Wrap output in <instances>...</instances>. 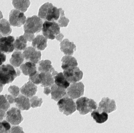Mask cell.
Listing matches in <instances>:
<instances>
[{"mask_svg":"<svg viewBox=\"0 0 134 133\" xmlns=\"http://www.w3.org/2000/svg\"><path fill=\"white\" fill-rule=\"evenodd\" d=\"M38 16L48 21H58L60 17V8L58 9L51 3H45L40 8Z\"/></svg>","mask_w":134,"mask_h":133,"instance_id":"cell-1","label":"cell"},{"mask_svg":"<svg viewBox=\"0 0 134 133\" xmlns=\"http://www.w3.org/2000/svg\"><path fill=\"white\" fill-rule=\"evenodd\" d=\"M76 108L80 114L85 115L92 112L98 107L97 103L93 99L86 97H81L76 102Z\"/></svg>","mask_w":134,"mask_h":133,"instance_id":"cell-2","label":"cell"},{"mask_svg":"<svg viewBox=\"0 0 134 133\" xmlns=\"http://www.w3.org/2000/svg\"><path fill=\"white\" fill-rule=\"evenodd\" d=\"M18 76L17 71L10 64L0 66V83L4 86L9 84Z\"/></svg>","mask_w":134,"mask_h":133,"instance_id":"cell-3","label":"cell"},{"mask_svg":"<svg viewBox=\"0 0 134 133\" xmlns=\"http://www.w3.org/2000/svg\"><path fill=\"white\" fill-rule=\"evenodd\" d=\"M43 22L41 19L36 15L28 17L24 26L25 33L34 34L42 30Z\"/></svg>","mask_w":134,"mask_h":133,"instance_id":"cell-4","label":"cell"},{"mask_svg":"<svg viewBox=\"0 0 134 133\" xmlns=\"http://www.w3.org/2000/svg\"><path fill=\"white\" fill-rule=\"evenodd\" d=\"M59 109L66 116L72 115L76 111V104L73 99L66 94L57 103Z\"/></svg>","mask_w":134,"mask_h":133,"instance_id":"cell-5","label":"cell"},{"mask_svg":"<svg viewBox=\"0 0 134 133\" xmlns=\"http://www.w3.org/2000/svg\"><path fill=\"white\" fill-rule=\"evenodd\" d=\"M42 32L45 38L54 40L61 33L60 27L58 23L54 22L45 21L42 26Z\"/></svg>","mask_w":134,"mask_h":133,"instance_id":"cell-6","label":"cell"},{"mask_svg":"<svg viewBox=\"0 0 134 133\" xmlns=\"http://www.w3.org/2000/svg\"><path fill=\"white\" fill-rule=\"evenodd\" d=\"M63 74L66 79L72 83L80 81L82 79L83 76V72L77 66L64 70Z\"/></svg>","mask_w":134,"mask_h":133,"instance_id":"cell-7","label":"cell"},{"mask_svg":"<svg viewBox=\"0 0 134 133\" xmlns=\"http://www.w3.org/2000/svg\"><path fill=\"white\" fill-rule=\"evenodd\" d=\"M26 21V17L23 12L15 9L11 11L9 14V22L12 26L14 27H21L25 24Z\"/></svg>","mask_w":134,"mask_h":133,"instance_id":"cell-8","label":"cell"},{"mask_svg":"<svg viewBox=\"0 0 134 133\" xmlns=\"http://www.w3.org/2000/svg\"><path fill=\"white\" fill-rule=\"evenodd\" d=\"M85 86L82 82L72 83L67 88L66 93L72 99L79 98L84 95Z\"/></svg>","mask_w":134,"mask_h":133,"instance_id":"cell-9","label":"cell"},{"mask_svg":"<svg viewBox=\"0 0 134 133\" xmlns=\"http://www.w3.org/2000/svg\"><path fill=\"white\" fill-rule=\"evenodd\" d=\"M6 120L12 125H19L23 120V118L19 109L12 108L9 109L6 114Z\"/></svg>","mask_w":134,"mask_h":133,"instance_id":"cell-10","label":"cell"},{"mask_svg":"<svg viewBox=\"0 0 134 133\" xmlns=\"http://www.w3.org/2000/svg\"><path fill=\"white\" fill-rule=\"evenodd\" d=\"M15 38L12 36L2 37L0 39V51L9 54L14 50Z\"/></svg>","mask_w":134,"mask_h":133,"instance_id":"cell-11","label":"cell"},{"mask_svg":"<svg viewBox=\"0 0 134 133\" xmlns=\"http://www.w3.org/2000/svg\"><path fill=\"white\" fill-rule=\"evenodd\" d=\"M23 54L26 60L34 64H37L41 59V52L32 47L26 48Z\"/></svg>","mask_w":134,"mask_h":133,"instance_id":"cell-12","label":"cell"},{"mask_svg":"<svg viewBox=\"0 0 134 133\" xmlns=\"http://www.w3.org/2000/svg\"><path fill=\"white\" fill-rule=\"evenodd\" d=\"M97 108L102 112L109 113L116 109V106L114 99H110L108 97H103L99 103V107Z\"/></svg>","mask_w":134,"mask_h":133,"instance_id":"cell-13","label":"cell"},{"mask_svg":"<svg viewBox=\"0 0 134 133\" xmlns=\"http://www.w3.org/2000/svg\"><path fill=\"white\" fill-rule=\"evenodd\" d=\"M60 46L61 51L65 55H73L76 50V47L74 43L70 42L67 39L61 42Z\"/></svg>","mask_w":134,"mask_h":133,"instance_id":"cell-14","label":"cell"},{"mask_svg":"<svg viewBox=\"0 0 134 133\" xmlns=\"http://www.w3.org/2000/svg\"><path fill=\"white\" fill-rule=\"evenodd\" d=\"M20 91L26 97L31 98L36 94L37 87L31 81H29L20 88Z\"/></svg>","mask_w":134,"mask_h":133,"instance_id":"cell-15","label":"cell"},{"mask_svg":"<svg viewBox=\"0 0 134 133\" xmlns=\"http://www.w3.org/2000/svg\"><path fill=\"white\" fill-rule=\"evenodd\" d=\"M51 88V99L58 101L66 94V89L57 86L55 84H52Z\"/></svg>","mask_w":134,"mask_h":133,"instance_id":"cell-16","label":"cell"},{"mask_svg":"<svg viewBox=\"0 0 134 133\" xmlns=\"http://www.w3.org/2000/svg\"><path fill=\"white\" fill-rule=\"evenodd\" d=\"M16 106L21 110H28L31 108L30 101L28 97L22 94L15 99Z\"/></svg>","mask_w":134,"mask_h":133,"instance_id":"cell-17","label":"cell"},{"mask_svg":"<svg viewBox=\"0 0 134 133\" xmlns=\"http://www.w3.org/2000/svg\"><path fill=\"white\" fill-rule=\"evenodd\" d=\"M39 72H50L53 77L57 75L58 72L55 70L52 65V62L48 60H42L39 61Z\"/></svg>","mask_w":134,"mask_h":133,"instance_id":"cell-18","label":"cell"},{"mask_svg":"<svg viewBox=\"0 0 134 133\" xmlns=\"http://www.w3.org/2000/svg\"><path fill=\"white\" fill-rule=\"evenodd\" d=\"M47 39L42 35H38L34 39L32 46L37 50H44L47 47Z\"/></svg>","mask_w":134,"mask_h":133,"instance_id":"cell-19","label":"cell"},{"mask_svg":"<svg viewBox=\"0 0 134 133\" xmlns=\"http://www.w3.org/2000/svg\"><path fill=\"white\" fill-rule=\"evenodd\" d=\"M62 62V68L63 70L68 68L76 67L78 66L77 61L75 57L71 55H66L61 59Z\"/></svg>","mask_w":134,"mask_h":133,"instance_id":"cell-20","label":"cell"},{"mask_svg":"<svg viewBox=\"0 0 134 133\" xmlns=\"http://www.w3.org/2000/svg\"><path fill=\"white\" fill-rule=\"evenodd\" d=\"M41 87H51L54 83V77L51 73L50 72H41L40 73Z\"/></svg>","mask_w":134,"mask_h":133,"instance_id":"cell-21","label":"cell"},{"mask_svg":"<svg viewBox=\"0 0 134 133\" xmlns=\"http://www.w3.org/2000/svg\"><path fill=\"white\" fill-rule=\"evenodd\" d=\"M20 69L24 75L30 77L32 76L36 73V65L31 62H26L20 66Z\"/></svg>","mask_w":134,"mask_h":133,"instance_id":"cell-22","label":"cell"},{"mask_svg":"<svg viewBox=\"0 0 134 133\" xmlns=\"http://www.w3.org/2000/svg\"><path fill=\"white\" fill-rule=\"evenodd\" d=\"M91 116L93 118L96 123L102 124L108 120V115L105 112H102L98 108H96L92 112Z\"/></svg>","mask_w":134,"mask_h":133,"instance_id":"cell-23","label":"cell"},{"mask_svg":"<svg viewBox=\"0 0 134 133\" xmlns=\"http://www.w3.org/2000/svg\"><path fill=\"white\" fill-rule=\"evenodd\" d=\"M25 59L24 54L21 51H16L14 52L10 62L11 65L15 68L19 67L24 61Z\"/></svg>","mask_w":134,"mask_h":133,"instance_id":"cell-24","label":"cell"},{"mask_svg":"<svg viewBox=\"0 0 134 133\" xmlns=\"http://www.w3.org/2000/svg\"><path fill=\"white\" fill-rule=\"evenodd\" d=\"M14 7L22 12H25L30 7V0H12Z\"/></svg>","mask_w":134,"mask_h":133,"instance_id":"cell-25","label":"cell"},{"mask_svg":"<svg viewBox=\"0 0 134 133\" xmlns=\"http://www.w3.org/2000/svg\"><path fill=\"white\" fill-rule=\"evenodd\" d=\"M53 77L54 79V82L57 86L65 89H67L69 86L70 83L66 79L63 73H58Z\"/></svg>","mask_w":134,"mask_h":133,"instance_id":"cell-26","label":"cell"},{"mask_svg":"<svg viewBox=\"0 0 134 133\" xmlns=\"http://www.w3.org/2000/svg\"><path fill=\"white\" fill-rule=\"evenodd\" d=\"M10 26V22L7 19H0V33L2 35L8 36L12 33V29Z\"/></svg>","mask_w":134,"mask_h":133,"instance_id":"cell-27","label":"cell"},{"mask_svg":"<svg viewBox=\"0 0 134 133\" xmlns=\"http://www.w3.org/2000/svg\"><path fill=\"white\" fill-rule=\"evenodd\" d=\"M15 50L21 51L25 50L27 46V40L24 36H21L16 38L14 43Z\"/></svg>","mask_w":134,"mask_h":133,"instance_id":"cell-28","label":"cell"},{"mask_svg":"<svg viewBox=\"0 0 134 133\" xmlns=\"http://www.w3.org/2000/svg\"><path fill=\"white\" fill-rule=\"evenodd\" d=\"M65 11L60 8V18L58 20L59 25L61 27H66L69 25V20L65 16Z\"/></svg>","mask_w":134,"mask_h":133,"instance_id":"cell-29","label":"cell"},{"mask_svg":"<svg viewBox=\"0 0 134 133\" xmlns=\"http://www.w3.org/2000/svg\"><path fill=\"white\" fill-rule=\"evenodd\" d=\"M30 106L32 108H37L40 107L43 102V99L42 98H38L37 96H34L31 97L30 100Z\"/></svg>","mask_w":134,"mask_h":133,"instance_id":"cell-30","label":"cell"},{"mask_svg":"<svg viewBox=\"0 0 134 133\" xmlns=\"http://www.w3.org/2000/svg\"><path fill=\"white\" fill-rule=\"evenodd\" d=\"M10 107V104L5 96L0 95V109L6 112Z\"/></svg>","mask_w":134,"mask_h":133,"instance_id":"cell-31","label":"cell"},{"mask_svg":"<svg viewBox=\"0 0 134 133\" xmlns=\"http://www.w3.org/2000/svg\"><path fill=\"white\" fill-rule=\"evenodd\" d=\"M11 126L6 120L0 122V133H9Z\"/></svg>","mask_w":134,"mask_h":133,"instance_id":"cell-32","label":"cell"},{"mask_svg":"<svg viewBox=\"0 0 134 133\" xmlns=\"http://www.w3.org/2000/svg\"><path fill=\"white\" fill-rule=\"evenodd\" d=\"M8 91L15 98L19 95L20 93L19 88L15 85L10 86L8 88Z\"/></svg>","mask_w":134,"mask_h":133,"instance_id":"cell-33","label":"cell"},{"mask_svg":"<svg viewBox=\"0 0 134 133\" xmlns=\"http://www.w3.org/2000/svg\"><path fill=\"white\" fill-rule=\"evenodd\" d=\"M29 80L36 84H41L40 79V73L37 72L32 77H30L29 78Z\"/></svg>","mask_w":134,"mask_h":133,"instance_id":"cell-34","label":"cell"},{"mask_svg":"<svg viewBox=\"0 0 134 133\" xmlns=\"http://www.w3.org/2000/svg\"><path fill=\"white\" fill-rule=\"evenodd\" d=\"M10 133H24L23 128L19 126H14L9 131Z\"/></svg>","mask_w":134,"mask_h":133,"instance_id":"cell-35","label":"cell"},{"mask_svg":"<svg viewBox=\"0 0 134 133\" xmlns=\"http://www.w3.org/2000/svg\"><path fill=\"white\" fill-rule=\"evenodd\" d=\"M23 36H24L27 41H29V42L32 41L35 37L34 34L33 33H25Z\"/></svg>","mask_w":134,"mask_h":133,"instance_id":"cell-36","label":"cell"},{"mask_svg":"<svg viewBox=\"0 0 134 133\" xmlns=\"http://www.w3.org/2000/svg\"><path fill=\"white\" fill-rule=\"evenodd\" d=\"M5 97L7 100L9 102V104H13L15 102V97L12 96V95H10L5 94Z\"/></svg>","mask_w":134,"mask_h":133,"instance_id":"cell-37","label":"cell"},{"mask_svg":"<svg viewBox=\"0 0 134 133\" xmlns=\"http://www.w3.org/2000/svg\"><path fill=\"white\" fill-rule=\"evenodd\" d=\"M6 55L4 53L0 51V66L6 61Z\"/></svg>","mask_w":134,"mask_h":133,"instance_id":"cell-38","label":"cell"},{"mask_svg":"<svg viewBox=\"0 0 134 133\" xmlns=\"http://www.w3.org/2000/svg\"><path fill=\"white\" fill-rule=\"evenodd\" d=\"M6 116V111L0 109V121H2Z\"/></svg>","mask_w":134,"mask_h":133,"instance_id":"cell-39","label":"cell"},{"mask_svg":"<svg viewBox=\"0 0 134 133\" xmlns=\"http://www.w3.org/2000/svg\"><path fill=\"white\" fill-rule=\"evenodd\" d=\"M64 37V35L63 34H62V33H60V34H59L55 37V39H56L57 40L59 41L61 43Z\"/></svg>","mask_w":134,"mask_h":133,"instance_id":"cell-40","label":"cell"},{"mask_svg":"<svg viewBox=\"0 0 134 133\" xmlns=\"http://www.w3.org/2000/svg\"><path fill=\"white\" fill-rule=\"evenodd\" d=\"M51 93V89L49 87H44V93L47 95H49V94Z\"/></svg>","mask_w":134,"mask_h":133,"instance_id":"cell-41","label":"cell"},{"mask_svg":"<svg viewBox=\"0 0 134 133\" xmlns=\"http://www.w3.org/2000/svg\"><path fill=\"white\" fill-rule=\"evenodd\" d=\"M3 88V85L0 83V93L2 92Z\"/></svg>","mask_w":134,"mask_h":133,"instance_id":"cell-42","label":"cell"},{"mask_svg":"<svg viewBox=\"0 0 134 133\" xmlns=\"http://www.w3.org/2000/svg\"><path fill=\"white\" fill-rule=\"evenodd\" d=\"M3 18V14H2V12L0 11V19H1Z\"/></svg>","mask_w":134,"mask_h":133,"instance_id":"cell-43","label":"cell"},{"mask_svg":"<svg viewBox=\"0 0 134 133\" xmlns=\"http://www.w3.org/2000/svg\"><path fill=\"white\" fill-rule=\"evenodd\" d=\"M2 37H3V36H2V34L0 33V39H1V38H2Z\"/></svg>","mask_w":134,"mask_h":133,"instance_id":"cell-44","label":"cell"}]
</instances>
